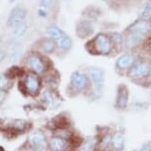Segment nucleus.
I'll return each mask as SVG.
<instances>
[{
	"instance_id": "obj_7",
	"label": "nucleus",
	"mask_w": 151,
	"mask_h": 151,
	"mask_svg": "<svg viewBox=\"0 0 151 151\" xmlns=\"http://www.w3.org/2000/svg\"><path fill=\"white\" fill-rule=\"evenodd\" d=\"M137 60L135 55L133 53L129 52H124L121 53L119 56L117 57L116 61H115V70L118 74H125L127 73V71L131 68V66L135 63V61Z\"/></svg>"
},
{
	"instance_id": "obj_29",
	"label": "nucleus",
	"mask_w": 151,
	"mask_h": 151,
	"mask_svg": "<svg viewBox=\"0 0 151 151\" xmlns=\"http://www.w3.org/2000/svg\"><path fill=\"white\" fill-rule=\"evenodd\" d=\"M20 151H38V150H36V149H35V148H33V147L29 146V145H27V146H24V147L21 148V150H20Z\"/></svg>"
},
{
	"instance_id": "obj_2",
	"label": "nucleus",
	"mask_w": 151,
	"mask_h": 151,
	"mask_svg": "<svg viewBox=\"0 0 151 151\" xmlns=\"http://www.w3.org/2000/svg\"><path fill=\"white\" fill-rule=\"evenodd\" d=\"M43 82L41 76H38L32 72H25L19 80V88L26 96H38L41 93Z\"/></svg>"
},
{
	"instance_id": "obj_14",
	"label": "nucleus",
	"mask_w": 151,
	"mask_h": 151,
	"mask_svg": "<svg viewBox=\"0 0 151 151\" xmlns=\"http://www.w3.org/2000/svg\"><path fill=\"white\" fill-rule=\"evenodd\" d=\"M70 148V140L63 137L53 135L48 139V149L50 151H68Z\"/></svg>"
},
{
	"instance_id": "obj_28",
	"label": "nucleus",
	"mask_w": 151,
	"mask_h": 151,
	"mask_svg": "<svg viewBox=\"0 0 151 151\" xmlns=\"http://www.w3.org/2000/svg\"><path fill=\"white\" fill-rule=\"evenodd\" d=\"M6 58H7V52L5 50L0 49V64H1L2 62H4V60Z\"/></svg>"
},
{
	"instance_id": "obj_5",
	"label": "nucleus",
	"mask_w": 151,
	"mask_h": 151,
	"mask_svg": "<svg viewBox=\"0 0 151 151\" xmlns=\"http://www.w3.org/2000/svg\"><path fill=\"white\" fill-rule=\"evenodd\" d=\"M85 72L90 80L91 93L96 98H99L102 94L104 88V71L99 67H88L85 70Z\"/></svg>"
},
{
	"instance_id": "obj_27",
	"label": "nucleus",
	"mask_w": 151,
	"mask_h": 151,
	"mask_svg": "<svg viewBox=\"0 0 151 151\" xmlns=\"http://www.w3.org/2000/svg\"><path fill=\"white\" fill-rule=\"evenodd\" d=\"M49 12L50 11H48V10L45 9V8L39 7V8H38V10H37V15H38V17H39V18L45 19V18L48 17V15H49Z\"/></svg>"
},
{
	"instance_id": "obj_10",
	"label": "nucleus",
	"mask_w": 151,
	"mask_h": 151,
	"mask_svg": "<svg viewBox=\"0 0 151 151\" xmlns=\"http://www.w3.org/2000/svg\"><path fill=\"white\" fill-rule=\"evenodd\" d=\"M27 145L35 148L38 151H43L48 148V139L46 134L41 130L32 132L27 138Z\"/></svg>"
},
{
	"instance_id": "obj_3",
	"label": "nucleus",
	"mask_w": 151,
	"mask_h": 151,
	"mask_svg": "<svg viewBox=\"0 0 151 151\" xmlns=\"http://www.w3.org/2000/svg\"><path fill=\"white\" fill-rule=\"evenodd\" d=\"M91 91V83L88 80V75L86 74L85 70H77L72 73L70 77V82L68 86V91L72 96Z\"/></svg>"
},
{
	"instance_id": "obj_19",
	"label": "nucleus",
	"mask_w": 151,
	"mask_h": 151,
	"mask_svg": "<svg viewBox=\"0 0 151 151\" xmlns=\"http://www.w3.org/2000/svg\"><path fill=\"white\" fill-rule=\"evenodd\" d=\"M23 50L20 45H14L10 48V50L7 52V59L11 63H15V62L19 61L22 57Z\"/></svg>"
},
{
	"instance_id": "obj_32",
	"label": "nucleus",
	"mask_w": 151,
	"mask_h": 151,
	"mask_svg": "<svg viewBox=\"0 0 151 151\" xmlns=\"http://www.w3.org/2000/svg\"><path fill=\"white\" fill-rule=\"evenodd\" d=\"M63 1H70V0H63Z\"/></svg>"
},
{
	"instance_id": "obj_6",
	"label": "nucleus",
	"mask_w": 151,
	"mask_h": 151,
	"mask_svg": "<svg viewBox=\"0 0 151 151\" xmlns=\"http://www.w3.org/2000/svg\"><path fill=\"white\" fill-rule=\"evenodd\" d=\"M126 76L135 83L146 81L151 77V64L146 60H136L126 73Z\"/></svg>"
},
{
	"instance_id": "obj_21",
	"label": "nucleus",
	"mask_w": 151,
	"mask_h": 151,
	"mask_svg": "<svg viewBox=\"0 0 151 151\" xmlns=\"http://www.w3.org/2000/svg\"><path fill=\"white\" fill-rule=\"evenodd\" d=\"M13 80L10 79L5 73H0V91L7 93L13 87Z\"/></svg>"
},
{
	"instance_id": "obj_23",
	"label": "nucleus",
	"mask_w": 151,
	"mask_h": 151,
	"mask_svg": "<svg viewBox=\"0 0 151 151\" xmlns=\"http://www.w3.org/2000/svg\"><path fill=\"white\" fill-rule=\"evenodd\" d=\"M12 28H13V30H12L13 36L15 38H20V37H23L24 35L27 33V31H28V24L24 21V22L19 23L16 26L12 27Z\"/></svg>"
},
{
	"instance_id": "obj_25",
	"label": "nucleus",
	"mask_w": 151,
	"mask_h": 151,
	"mask_svg": "<svg viewBox=\"0 0 151 151\" xmlns=\"http://www.w3.org/2000/svg\"><path fill=\"white\" fill-rule=\"evenodd\" d=\"M54 3H55V0H40L39 7L45 8L48 11H50L52 9V7L54 6Z\"/></svg>"
},
{
	"instance_id": "obj_20",
	"label": "nucleus",
	"mask_w": 151,
	"mask_h": 151,
	"mask_svg": "<svg viewBox=\"0 0 151 151\" xmlns=\"http://www.w3.org/2000/svg\"><path fill=\"white\" fill-rule=\"evenodd\" d=\"M101 15V10L94 6H88L86 8L85 11H83V18L88 19V20L91 21V22L96 21Z\"/></svg>"
},
{
	"instance_id": "obj_9",
	"label": "nucleus",
	"mask_w": 151,
	"mask_h": 151,
	"mask_svg": "<svg viewBox=\"0 0 151 151\" xmlns=\"http://www.w3.org/2000/svg\"><path fill=\"white\" fill-rule=\"evenodd\" d=\"M28 15V10L22 4H17L10 10L9 15L7 17V25L12 27L16 26L19 23H22L26 20Z\"/></svg>"
},
{
	"instance_id": "obj_11",
	"label": "nucleus",
	"mask_w": 151,
	"mask_h": 151,
	"mask_svg": "<svg viewBox=\"0 0 151 151\" xmlns=\"http://www.w3.org/2000/svg\"><path fill=\"white\" fill-rule=\"evenodd\" d=\"M123 31H133L145 35H151V21L137 18L126 27Z\"/></svg>"
},
{
	"instance_id": "obj_15",
	"label": "nucleus",
	"mask_w": 151,
	"mask_h": 151,
	"mask_svg": "<svg viewBox=\"0 0 151 151\" xmlns=\"http://www.w3.org/2000/svg\"><path fill=\"white\" fill-rule=\"evenodd\" d=\"M57 45V51H61V52L67 53L73 48V40L72 38L69 36L67 33H65L63 36H61L59 39H57L56 41Z\"/></svg>"
},
{
	"instance_id": "obj_17",
	"label": "nucleus",
	"mask_w": 151,
	"mask_h": 151,
	"mask_svg": "<svg viewBox=\"0 0 151 151\" xmlns=\"http://www.w3.org/2000/svg\"><path fill=\"white\" fill-rule=\"evenodd\" d=\"M29 127H30V122L24 119H14L9 124L10 130H12V132H17V133H23L27 129H29Z\"/></svg>"
},
{
	"instance_id": "obj_30",
	"label": "nucleus",
	"mask_w": 151,
	"mask_h": 151,
	"mask_svg": "<svg viewBox=\"0 0 151 151\" xmlns=\"http://www.w3.org/2000/svg\"><path fill=\"white\" fill-rule=\"evenodd\" d=\"M3 96H4V93H3V91H0V104H1V102H2V101H3Z\"/></svg>"
},
{
	"instance_id": "obj_22",
	"label": "nucleus",
	"mask_w": 151,
	"mask_h": 151,
	"mask_svg": "<svg viewBox=\"0 0 151 151\" xmlns=\"http://www.w3.org/2000/svg\"><path fill=\"white\" fill-rule=\"evenodd\" d=\"M138 18L144 19V20H150L151 18V2L149 0H145L143 4L141 5Z\"/></svg>"
},
{
	"instance_id": "obj_33",
	"label": "nucleus",
	"mask_w": 151,
	"mask_h": 151,
	"mask_svg": "<svg viewBox=\"0 0 151 151\" xmlns=\"http://www.w3.org/2000/svg\"><path fill=\"white\" fill-rule=\"evenodd\" d=\"M149 1H150V2H151V0H149Z\"/></svg>"
},
{
	"instance_id": "obj_16",
	"label": "nucleus",
	"mask_w": 151,
	"mask_h": 151,
	"mask_svg": "<svg viewBox=\"0 0 151 151\" xmlns=\"http://www.w3.org/2000/svg\"><path fill=\"white\" fill-rule=\"evenodd\" d=\"M110 147L114 151H121L124 147V135L122 132L117 131L111 135V143Z\"/></svg>"
},
{
	"instance_id": "obj_31",
	"label": "nucleus",
	"mask_w": 151,
	"mask_h": 151,
	"mask_svg": "<svg viewBox=\"0 0 151 151\" xmlns=\"http://www.w3.org/2000/svg\"><path fill=\"white\" fill-rule=\"evenodd\" d=\"M16 1H17V0H8V2H9V4H13V3H15Z\"/></svg>"
},
{
	"instance_id": "obj_26",
	"label": "nucleus",
	"mask_w": 151,
	"mask_h": 151,
	"mask_svg": "<svg viewBox=\"0 0 151 151\" xmlns=\"http://www.w3.org/2000/svg\"><path fill=\"white\" fill-rule=\"evenodd\" d=\"M101 1L109 5L113 10H117L120 7V0H101Z\"/></svg>"
},
{
	"instance_id": "obj_8",
	"label": "nucleus",
	"mask_w": 151,
	"mask_h": 151,
	"mask_svg": "<svg viewBox=\"0 0 151 151\" xmlns=\"http://www.w3.org/2000/svg\"><path fill=\"white\" fill-rule=\"evenodd\" d=\"M75 33L80 39H91L94 35V25L93 22L86 18L80 19L76 23Z\"/></svg>"
},
{
	"instance_id": "obj_12",
	"label": "nucleus",
	"mask_w": 151,
	"mask_h": 151,
	"mask_svg": "<svg viewBox=\"0 0 151 151\" xmlns=\"http://www.w3.org/2000/svg\"><path fill=\"white\" fill-rule=\"evenodd\" d=\"M36 47L38 52H40L43 55H51L57 51V45L53 39L49 37H43L39 39L36 43Z\"/></svg>"
},
{
	"instance_id": "obj_24",
	"label": "nucleus",
	"mask_w": 151,
	"mask_h": 151,
	"mask_svg": "<svg viewBox=\"0 0 151 151\" xmlns=\"http://www.w3.org/2000/svg\"><path fill=\"white\" fill-rule=\"evenodd\" d=\"M93 148H94V140L93 138H88L80 145L78 151H93Z\"/></svg>"
},
{
	"instance_id": "obj_18",
	"label": "nucleus",
	"mask_w": 151,
	"mask_h": 151,
	"mask_svg": "<svg viewBox=\"0 0 151 151\" xmlns=\"http://www.w3.org/2000/svg\"><path fill=\"white\" fill-rule=\"evenodd\" d=\"M66 33L63 29L60 28L57 24H49V25L47 26V28H46V34H47V36L51 38V39H53L54 41H56L57 39H59L61 36H63V35Z\"/></svg>"
},
{
	"instance_id": "obj_1",
	"label": "nucleus",
	"mask_w": 151,
	"mask_h": 151,
	"mask_svg": "<svg viewBox=\"0 0 151 151\" xmlns=\"http://www.w3.org/2000/svg\"><path fill=\"white\" fill-rule=\"evenodd\" d=\"M86 50L88 54L93 56H112L119 53L109 32H99L94 34L86 43Z\"/></svg>"
},
{
	"instance_id": "obj_4",
	"label": "nucleus",
	"mask_w": 151,
	"mask_h": 151,
	"mask_svg": "<svg viewBox=\"0 0 151 151\" xmlns=\"http://www.w3.org/2000/svg\"><path fill=\"white\" fill-rule=\"evenodd\" d=\"M25 66L29 72L41 77L47 74L50 70L49 61L46 58V55H43L38 51H31L28 53L25 60Z\"/></svg>"
},
{
	"instance_id": "obj_13",
	"label": "nucleus",
	"mask_w": 151,
	"mask_h": 151,
	"mask_svg": "<svg viewBox=\"0 0 151 151\" xmlns=\"http://www.w3.org/2000/svg\"><path fill=\"white\" fill-rule=\"evenodd\" d=\"M129 99V90L124 83L118 85L116 88V96H115V106L119 109H126Z\"/></svg>"
}]
</instances>
